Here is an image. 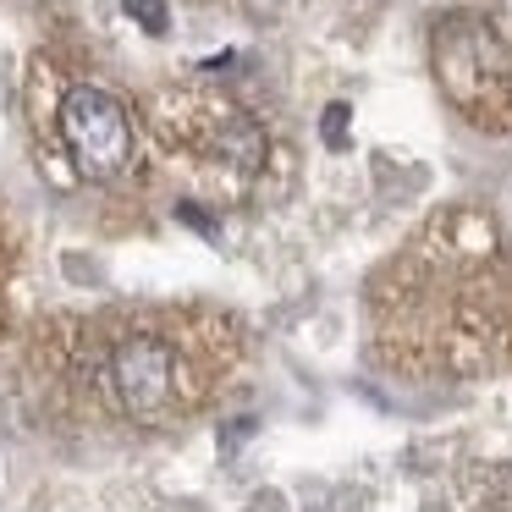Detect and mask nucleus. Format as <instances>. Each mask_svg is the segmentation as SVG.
<instances>
[{"instance_id":"7ed1b4c3","label":"nucleus","mask_w":512,"mask_h":512,"mask_svg":"<svg viewBox=\"0 0 512 512\" xmlns=\"http://www.w3.org/2000/svg\"><path fill=\"white\" fill-rule=\"evenodd\" d=\"M127 6H138V17H144L149 28H160V23H166V17H160V6H155V0H127Z\"/></svg>"},{"instance_id":"f257e3e1","label":"nucleus","mask_w":512,"mask_h":512,"mask_svg":"<svg viewBox=\"0 0 512 512\" xmlns=\"http://www.w3.org/2000/svg\"><path fill=\"white\" fill-rule=\"evenodd\" d=\"M39 364L50 397L72 413L166 430L215 397L232 331L193 309H116L39 331Z\"/></svg>"},{"instance_id":"f03ea898","label":"nucleus","mask_w":512,"mask_h":512,"mask_svg":"<svg viewBox=\"0 0 512 512\" xmlns=\"http://www.w3.org/2000/svg\"><path fill=\"white\" fill-rule=\"evenodd\" d=\"M61 144H67L72 166L83 171V177H116V171L127 166V155H133V127H127V111L116 94L94 89V83H83V89H72L67 100H61Z\"/></svg>"},{"instance_id":"20e7f679","label":"nucleus","mask_w":512,"mask_h":512,"mask_svg":"<svg viewBox=\"0 0 512 512\" xmlns=\"http://www.w3.org/2000/svg\"><path fill=\"white\" fill-rule=\"evenodd\" d=\"M0 320H6V243H0Z\"/></svg>"}]
</instances>
